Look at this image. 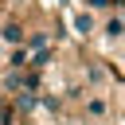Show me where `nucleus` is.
Segmentation results:
<instances>
[{
	"instance_id": "7ed1b4c3",
	"label": "nucleus",
	"mask_w": 125,
	"mask_h": 125,
	"mask_svg": "<svg viewBox=\"0 0 125 125\" xmlns=\"http://www.w3.org/2000/svg\"><path fill=\"white\" fill-rule=\"evenodd\" d=\"M43 94V90H39ZM39 94H31V90H20V94H8L4 102H8V109L16 113V117H31L35 109H39Z\"/></svg>"
},
{
	"instance_id": "6e6552de",
	"label": "nucleus",
	"mask_w": 125,
	"mask_h": 125,
	"mask_svg": "<svg viewBox=\"0 0 125 125\" xmlns=\"http://www.w3.org/2000/svg\"><path fill=\"white\" fill-rule=\"evenodd\" d=\"M86 12H113V0H82Z\"/></svg>"
},
{
	"instance_id": "423d86ee",
	"label": "nucleus",
	"mask_w": 125,
	"mask_h": 125,
	"mask_svg": "<svg viewBox=\"0 0 125 125\" xmlns=\"http://www.w3.org/2000/svg\"><path fill=\"white\" fill-rule=\"evenodd\" d=\"M27 59H31V51L20 43V47H8V51L0 55V66H4V70H27Z\"/></svg>"
},
{
	"instance_id": "f03ea898",
	"label": "nucleus",
	"mask_w": 125,
	"mask_h": 125,
	"mask_svg": "<svg viewBox=\"0 0 125 125\" xmlns=\"http://www.w3.org/2000/svg\"><path fill=\"white\" fill-rule=\"evenodd\" d=\"M27 27H31V23H27L23 16H4V20H0V43H4V47H20V43L27 39Z\"/></svg>"
},
{
	"instance_id": "f8f14e48",
	"label": "nucleus",
	"mask_w": 125,
	"mask_h": 125,
	"mask_svg": "<svg viewBox=\"0 0 125 125\" xmlns=\"http://www.w3.org/2000/svg\"><path fill=\"white\" fill-rule=\"evenodd\" d=\"M0 102H4V86H0Z\"/></svg>"
},
{
	"instance_id": "9b49d317",
	"label": "nucleus",
	"mask_w": 125,
	"mask_h": 125,
	"mask_svg": "<svg viewBox=\"0 0 125 125\" xmlns=\"http://www.w3.org/2000/svg\"><path fill=\"white\" fill-rule=\"evenodd\" d=\"M0 20H4V0H0Z\"/></svg>"
},
{
	"instance_id": "20e7f679",
	"label": "nucleus",
	"mask_w": 125,
	"mask_h": 125,
	"mask_svg": "<svg viewBox=\"0 0 125 125\" xmlns=\"http://www.w3.org/2000/svg\"><path fill=\"white\" fill-rule=\"evenodd\" d=\"M98 35L109 43V47H117V43H125V23H121V16L117 12H109L102 23H98Z\"/></svg>"
},
{
	"instance_id": "39448f33",
	"label": "nucleus",
	"mask_w": 125,
	"mask_h": 125,
	"mask_svg": "<svg viewBox=\"0 0 125 125\" xmlns=\"http://www.w3.org/2000/svg\"><path fill=\"white\" fill-rule=\"evenodd\" d=\"M70 27H74L78 39H94V35H98V16L86 12V8H78V12L70 16Z\"/></svg>"
},
{
	"instance_id": "0eeeda50",
	"label": "nucleus",
	"mask_w": 125,
	"mask_h": 125,
	"mask_svg": "<svg viewBox=\"0 0 125 125\" xmlns=\"http://www.w3.org/2000/svg\"><path fill=\"white\" fill-rule=\"evenodd\" d=\"M55 59H59L55 43H51V47H39V51H31V59H27V70H39V74H43V70H47Z\"/></svg>"
},
{
	"instance_id": "f257e3e1",
	"label": "nucleus",
	"mask_w": 125,
	"mask_h": 125,
	"mask_svg": "<svg viewBox=\"0 0 125 125\" xmlns=\"http://www.w3.org/2000/svg\"><path fill=\"white\" fill-rule=\"evenodd\" d=\"M109 78H121L105 59H82V86L86 90H102V82H109Z\"/></svg>"
},
{
	"instance_id": "1a4fd4ad",
	"label": "nucleus",
	"mask_w": 125,
	"mask_h": 125,
	"mask_svg": "<svg viewBox=\"0 0 125 125\" xmlns=\"http://www.w3.org/2000/svg\"><path fill=\"white\" fill-rule=\"evenodd\" d=\"M121 8H125V0H113V12H121Z\"/></svg>"
},
{
	"instance_id": "9d476101",
	"label": "nucleus",
	"mask_w": 125,
	"mask_h": 125,
	"mask_svg": "<svg viewBox=\"0 0 125 125\" xmlns=\"http://www.w3.org/2000/svg\"><path fill=\"white\" fill-rule=\"evenodd\" d=\"M117 16H121V23H125V8H121V12H117Z\"/></svg>"
}]
</instances>
